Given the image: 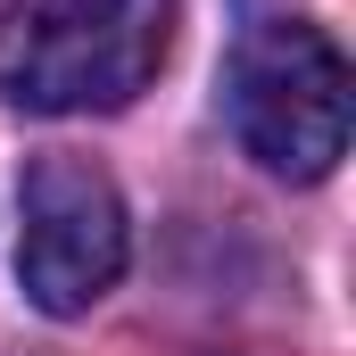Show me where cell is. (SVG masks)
I'll return each mask as SVG.
<instances>
[{"label":"cell","instance_id":"obj_2","mask_svg":"<svg viewBox=\"0 0 356 356\" xmlns=\"http://www.w3.org/2000/svg\"><path fill=\"white\" fill-rule=\"evenodd\" d=\"M224 108L241 149L282 182H323L348 149V58L315 17H257L232 42Z\"/></svg>","mask_w":356,"mask_h":356},{"label":"cell","instance_id":"obj_3","mask_svg":"<svg viewBox=\"0 0 356 356\" xmlns=\"http://www.w3.org/2000/svg\"><path fill=\"white\" fill-rule=\"evenodd\" d=\"M124 199L75 149H42L25 166V232H17V282L42 315H83L124 273Z\"/></svg>","mask_w":356,"mask_h":356},{"label":"cell","instance_id":"obj_1","mask_svg":"<svg viewBox=\"0 0 356 356\" xmlns=\"http://www.w3.org/2000/svg\"><path fill=\"white\" fill-rule=\"evenodd\" d=\"M182 0H8L0 99L25 116H99L141 99L175 50Z\"/></svg>","mask_w":356,"mask_h":356}]
</instances>
